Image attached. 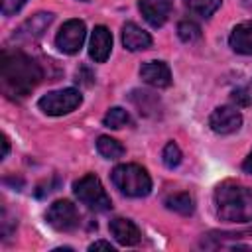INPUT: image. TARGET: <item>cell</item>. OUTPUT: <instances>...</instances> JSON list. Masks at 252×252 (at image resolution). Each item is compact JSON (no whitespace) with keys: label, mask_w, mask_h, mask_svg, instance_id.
Returning a JSON list of instances; mask_svg holds the SVG:
<instances>
[{"label":"cell","mask_w":252,"mask_h":252,"mask_svg":"<svg viewBox=\"0 0 252 252\" xmlns=\"http://www.w3.org/2000/svg\"><path fill=\"white\" fill-rule=\"evenodd\" d=\"M43 79V69L30 55L22 51H4L0 61L2 91L10 98H22L30 94Z\"/></svg>","instance_id":"obj_1"},{"label":"cell","mask_w":252,"mask_h":252,"mask_svg":"<svg viewBox=\"0 0 252 252\" xmlns=\"http://www.w3.org/2000/svg\"><path fill=\"white\" fill-rule=\"evenodd\" d=\"M215 205L220 220L226 222H248L252 220V189L222 183L215 189Z\"/></svg>","instance_id":"obj_2"},{"label":"cell","mask_w":252,"mask_h":252,"mask_svg":"<svg viewBox=\"0 0 252 252\" xmlns=\"http://www.w3.org/2000/svg\"><path fill=\"white\" fill-rule=\"evenodd\" d=\"M114 187L126 197H146L152 191L150 173L138 163L116 165L110 173Z\"/></svg>","instance_id":"obj_3"},{"label":"cell","mask_w":252,"mask_h":252,"mask_svg":"<svg viewBox=\"0 0 252 252\" xmlns=\"http://www.w3.org/2000/svg\"><path fill=\"white\" fill-rule=\"evenodd\" d=\"M73 193L83 205H87L93 211H108L112 207L110 197L106 195L100 179L94 173H87L81 179H77L73 183Z\"/></svg>","instance_id":"obj_4"},{"label":"cell","mask_w":252,"mask_h":252,"mask_svg":"<svg viewBox=\"0 0 252 252\" xmlns=\"http://www.w3.org/2000/svg\"><path fill=\"white\" fill-rule=\"evenodd\" d=\"M83 96L77 89H59V91H51L47 94H43L37 102L39 110L43 114L49 116H63L73 112L79 104H81Z\"/></svg>","instance_id":"obj_5"},{"label":"cell","mask_w":252,"mask_h":252,"mask_svg":"<svg viewBox=\"0 0 252 252\" xmlns=\"http://www.w3.org/2000/svg\"><path fill=\"white\" fill-rule=\"evenodd\" d=\"M45 220L49 226H53L55 230H63V232H69V230H75L79 226V211L77 207L67 201V199H59L55 201L47 213H45Z\"/></svg>","instance_id":"obj_6"},{"label":"cell","mask_w":252,"mask_h":252,"mask_svg":"<svg viewBox=\"0 0 252 252\" xmlns=\"http://www.w3.org/2000/svg\"><path fill=\"white\" fill-rule=\"evenodd\" d=\"M85 35H87L85 22H81V20H67L61 26V30L57 32V35H55V45H57L59 51L73 55V53H77L83 47Z\"/></svg>","instance_id":"obj_7"},{"label":"cell","mask_w":252,"mask_h":252,"mask_svg":"<svg viewBox=\"0 0 252 252\" xmlns=\"http://www.w3.org/2000/svg\"><path fill=\"white\" fill-rule=\"evenodd\" d=\"M242 114L234 106H219L209 116V126L217 134H232L240 128Z\"/></svg>","instance_id":"obj_8"},{"label":"cell","mask_w":252,"mask_h":252,"mask_svg":"<svg viewBox=\"0 0 252 252\" xmlns=\"http://www.w3.org/2000/svg\"><path fill=\"white\" fill-rule=\"evenodd\" d=\"M138 8L150 26L159 28L167 22L173 8V0H140Z\"/></svg>","instance_id":"obj_9"},{"label":"cell","mask_w":252,"mask_h":252,"mask_svg":"<svg viewBox=\"0 0 252 252\" xmlns=\"http://www.w3.org/2000/svg\"><path fill=\"white\" fill-rule=\"evenodd\" d=\"M112 51V33L104 26H96L91 33L89 43V55L94 63H104Z\"/></svg>","instance_id":"obj_10"},{"label":"cell","mask_w":252,"mask_h":252,"mask_svg":"<svg viewBox=\"0 0 252 252\" xmlns=\"http://www.w3.org/2000/svg\"><path fill=\"white\" fill-rule=\"evenodd\" d=\"M140 77L144 83L156 89H165L171 85V71L163 61H146L140 67Z\"/></svg>","instance_id":"obj_11"},{"label":"cell","mask_w":252,"mask_h":252,"mask_svg":"<svg viewBox=\"0 0 252 252\" xmlns=\"http://www.w3.org/2000/svg\"><path fill=\"white\" fill-rule=\"evenodd\" d=\"M108 228H110V234L114 236V240L118 244H122V246H136L140 242V238H142L140 228L130 219H120V217L112 219Z\"/></svg>","instance_id":"obj_12"},{"label":"cell","mask_w":252,"mask_h":252,"mask_svg":"<svg viewBox=\"0 0 252 252\" xmlns=\"http://www.w3.org/2000/svg\"><path fill=\"white\" fill-rule=\"evenodd\" d=\"M122 43L130 51H142L152 45V35L144 32L140 26H136L134 22H128L122 28Z\"/></svg>","instance_id":"obj_13"},{"label":"cell","mask_w":252,"mask_h":252,"mask_svg":"<svg viewBox=\"0 0 252 252\" xmlns=\"http://www.w3.org/2000/svg\"><path fill=\"white\" fill-rule=\"evenodd\" d=\"M53 22V14H49V12H39V14H35V16H32L30 20H26L22 26H20V30H18V37H24V39H35V37H39L47 28H49V24Z\"/></svg>","instance_id":"obj_14"},{"label":"cell","mask_w":252,"mask_h":252,"mask_svg":"<svg viewBox=\"0 0 252 252\" xmlns=\"http://www.w3.org/2000/svg\"><path fill=\"white\" fill-rule=\"evenodd\" d=\"M228 43H230V47H232L236 53L252 55V20L238 24V26L230 32Z\"/></svg>","instance_id":"obj_15"},{"label":"cell","mask_w":252,"mask_h":252,"mask_svg":"<svg viewBox=\"0 0 252 252\" xmlns=\"http://www.w3.org/2000/svg\"><path fill=\"white\" fill-rule=\"evenodd\" d=\"M96 150L106 159H118L124 156V146L110 136H98L96 138Z\"/></svg>","instance_id":"obj_16"},{"label":"cell","mask_w":252,"mask_h":252,"mask_svg":"<svg viewBox=\"0 0 252 252\" xmlns=\"http://www.w3.org/2000/svg\"><path fill=\"white\" fill-rule=\"evenodd\" d=\"M165 207L169 211H175L179 215H191L195 211V205H193V199L189 193H173L165 199Z\"/></svg>","instance_id":"obj_17"},{"label":"cell","mask_w":252,"mask_h":252,"mask_svg":"<svg viewBox=\"0 0 252 252\" xmlns=\"http://www.w3.org/2000/svg\"><path fill=\"white\" fill-rule=\"evenodd\" d=\"M220 2L222 0H183V4L189 8V12H193L195 16H201V18L213 16L220 8Z\"/></svg>","instance_id":"obj_18"},{"label":"cell","mask_w":252,"mask_h":252,"mask_svg":"<svg viewBox=\"0 0 252 252\" xmlns=\"http://www.w3.org/2000/svg\"><path fill=\"white\" fill-rule=\"evenodd\" d=\"M102 124H104L106 128H112V130L124 128V126L130 124V114H128L124 108H120V106H112V108H108V112L104 114Z\"/></svg>","instance_id":"obj_19"},{"label":"cell","mask_w":252,"mask_h":252,"mask_svg":"<svg viewBox=\"0 0 252 252\" xmlns=\"http://www.w3.org/2000/svg\"><path fill=\"white\" fill-rule=\"evenodd\" d=\"M177 35H179L181 41L191 43V41H197L201 37V28L195 22H191V20H183L177 26Z\"/></svg>","instance_id":"obj_20"},{"label":"cell","mask_w":252,"mask_h":252,"mask_svg":"<svg viewBox=\"0 0 252 252\" xmlns=\"http://www.w3.org/2000/svg\"><path fill=\"white\" fill-rule=\"evenodd\" d=\"M181 158H183V156H181L179 146H177L175 142H167L165 148H163V152H161V159H163L165 167H169V169L177 167V165L181 163Z\"/></svg>","instance_id":"obj_21"},{"label":"cell","mask_w":252,"mask_h":252,"mask_svg":"<svg viewBox=\"0 0 252 252\" xmlns=\"http://www.w3.org/2000/svg\"><path fill=\"white\" fill-rule=\"evenodd\" d=\"M26 2H28V0H2V14H4V16H14V14H18V12L24 8Z\"/></svg>","instance_id":"obj_22"},{"label":"cell","mask_w":252,"mask_h":252,"mask_svg":"<svg viewBox=\"0 0 252 252\" xmlns=\"http://www.w3.org/2000/svg\"><path fill=\"white\" fill-rule=\"evenodd\" d=\"M232 102H236V106H248L252 102V98L244 89H236V91H232Z\"/></svg>","instance_id":"obj_23"},{"label":"cell","mask_w":252,"mask_h":252,"mask_svg":"<svg viewBox=\"0 0 252 252\" xmlns=\"http://www.w3.org/2000/svg\"><path fill=\"white\" fill-rule=\"evenodd\" d=\"M100 248H104V250H114V246L110 244V242H106V240H96V242H93L91 246H89V250H100Z\"/></svg>","instance_id":"obj_24"},{"label":"cell","mask_w":252,"mask_h":252,"mask_svg":"<svg viewBox=\"0 0 252 252\" xmlns=\"http://www.w3.org/2000/svg\"><path fill=\"white\" fill-rule=\"evenodd\" d=\"M242 169L246 171V173H252V152L248 154V158L244 159V163H242Z\"/></svg>","instance_id":"obj_25"},{"label":"cell","mask_w":252,"mask_h":252,"mask_svg":"<svg viewBox=\"0 0 252 252\" xmlns=\"http://www.w3.org/2000/svg\"><path fill=\"white\" fill-rule=\"evenodd\" d=\"M10 152V142H8V136H2V158H6Z\"/></svg>","instance_id":"obj_26"},{"label":"cell","mask_w":252,"mask_h":252,"mask_svg":"<svg viewBox=\"0 0 252 252\" xmlns=\"http://www.w3.org/2000/svg\"><path fill=\"white\" fill-rule=\"evenodd\" d=\"M83 2H87V0H83Z\"/></svg>","instance_id":"obj_27"}]
</instances>
